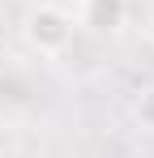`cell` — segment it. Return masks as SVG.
Listing matches in <instances>:
<instances>
[{"instance_id":"cell-2","label":"cell","mask_w":154,"mask_h":158,"mask_svg":"<svg viewBox=\"0 0 154 158\" xmlns=\"http://www.w3.org/2000/svg\"><path fill=\"white\" fill-rule=\"evenodd\" d=\"M128 22V0H81L77 4V26L90 30V34H120Z\"/></svg>"},{"instance_id":"cell-3","label":"cell","mask_w":154,"mask_h":158,"mask_svg":"<svg viewBox=\"0 0 154 158\" xmlns=\"http://www.w3.org/2000/svg\"><path fill=\"white\" fill-rule=\"evenodd\" d=\"M133 111H137L141 128H150V132H154V85H150V90H141V98H137V107H133Z\"/></svg>"},{"instance_id":"cell-1","label":"cell","mask_w":154,"mask_h":158,"mask_svg":"<svg viewBox=\"0 0 154 158\" xmlns=\"http://www.w3.org/2000/svg\"><path fill=\"white\" fill-rule=\"evenodd\" d=\"M73 34H77V17L69 9L51 4V0L30 4L26 17H22V39H26V47L39 52V56H64L69 43H73Z\"/></svg>"}]
</instances>
